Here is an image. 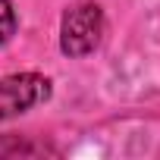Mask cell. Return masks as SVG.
I'll return each mask as SVG.
<instances>
[{
  "label": "cell",
  "instance_id": "cell-1",
  "mask_svg": "<svg viewBox=\"0 0 160 160\" xmlns=\"http://www.w3.org/2000/svg\"><path fill=\"white\" fill-rule=\"evenodd\" d=\"M104 38V10L98 3H78L60 22V50L66 57H88Z\"/></svg>",
  "mask_w": 160,
  "mask_h": 160
},
{
  "label": "cell",
  "instance_id": "cell-2",
  "mask_svg": "<svg viewBox=\"0 0 160 160\" xmlns=\"http://www.w3.org/2000/svg\"><path fill=\"white\" fill-rule=\"evenodd\" d=\"M44 101H50V78L38 72H16L0 78V119L19 116Z\"/></svg>",
  "mask_w": 160,
  "mask_h": 160
},
{
  "label": "cell",
  "instance_id": "cell-3",
  "mask_svg": "<svg viewBox=\"0 0 160 160\" xmlns=\"http://www.w3.org/2000/svg\"><path fill=\"white\" fill-rule=\"evenodd\" d=\"M16 32V10L10 0H0V47H3Z\"/></svg>",
  "mask_w": 160,
  "mask_h": 160
}]
</instances>
